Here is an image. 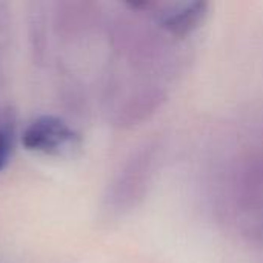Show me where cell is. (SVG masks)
Here are the masks:
<instances>
[{"label":"cell","instance_id":"6da1fadb","mask_svg":"<svg viewBox=\"0 0 263 263\" xmlns=\"http://www.w3.org/2000/svg\"><path fill=\"white\" fill-rule=\"evenodd\" d=\"M76 140L74 131L60 119L43 116L26 126L22 136V143L28 151L57 154L72 145Z\"/></svg>","mask_w":263,"mask_h":263},{"label":"cell","instance_id":"7a4b0ae2","mask_svg":"<svg viewBox=\"0 0 263 263\" xmlns=\"http://www.w3.org/2000/svg\"><path fill=\"white\" fill-rule=\"evenodd\" d=\"M11 145H12V136H11L9 129L0 128V171H3L9 162Z\"/></svg>","mask_w":263,"mask_h":263}]
</instances>
